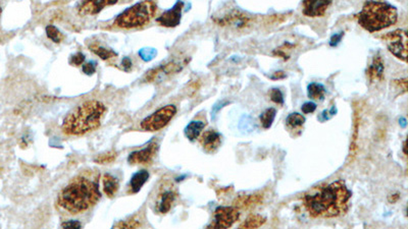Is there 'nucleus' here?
<instances>
[{"instance_id":"nucleus-1","label":"nucleus","mask_w":408,"mask_h":229,"mask_svg":"<svg viewBox=\"0 0 408 229\" xmlns=\"http://www.w3.org/2000/svg\"><path fill=\"white\" fill-rule=\"evenodd\" d=\"M352 192L344 180H336L317 191L306 194L303 205L312 218H336L350 209Z\"/></svg>"},{"instance_id":"nucleus-2","label":"nucleus","mask_w":408,"mask_h":229,"mask_svg":"<svg viewBox=\"0 0 408 229\" xmlns=\"http://www.w3.org/2000/svg\"><path fill=\"white\" fill-rule=\"evenodd\" d=\"M100 198L98 178L80 175L60 192L57 203L71 214H79L92 208Z\"/></svg>"},{"instance_id":"nucleus-3","label":"nucleus","mask_w":408,"mask_h":229,"mask_svg":"<svg viewBox=\"0 0 408 229\" xmlns=\"http://www.w3.org/2000/svg\"><path fill=\"white\" fill-rule=\"evenodd\" d=\"M106 112L103 103L90 100L70 112L62 122V130L69 135H83L97 129Z\"/></svg>"},{"instance_id":"nucleus-4","label":"nucleus","mask_w":408,"mask_h":229,"mask_svg":"<svg viewBox=\"0 0 408 229\" xmlns=\"http://www.w3.org/2000/svg\"><path fill=\"white\" fill-rule=\"evenodd\" d=\"M357 19L364 30L375 33L395 25L398 19V10L387 2L369 0L357 14Z\"/></svg>"},{"instance_id":"nucleus-5","label":"nucleus","mask_w":408,"mask_h":229,"mask_svg":"<svg viewBox=\"0 0 408 229\" xmlns=\"http://www.w3.org/2000/svg\"><path fill=\"white\" fill-rule=\"evenodd\" d=\"M156 8L153 0H143L118 15L115 25L122 29H133L145 26L154 16Z\"/></svg>"},{"instance_id":"nucleus-6","label":"nucleus","mask_w":408,"mask_h":229,"mask_svg":"<svg viewBox=\"0 0 408 229\" xmlns=\"http://www.w3.org/2000/svg\"><path fill=\"white\" fill-rule=\"evenodd\" d=\"M177 113L175 105H166L141 121V128L145 131H158L165 127Z\"/></svg>"},{"instance_id":"nucleus-7","label":"nucleus","mask_w":408,"mask_h":229,"mask_svg":"<svg viewBox=\"0 0 408 229\" xmlns=\"http://www.w3.org/2000/svg\"><path fill=\"white\" fill-rule=\"evenodd\" d=\"M388 50L403 62L407 61V33L405 30H395L382 36Z\"/></svg>"},{"instance_id":"nucleus-8","label":"nucleus","mask_w":408,"mask_h":229,"mask_svg":"<svg viewBox=\"0 0 408 229\" xmlns=\"http://www.w3.org/2000/svg\"><path fill=\"white\" fill-rule=\"evenodd\" d=\"M240 217L239 208L232 207H219L214 211L213 221L207 226L208 228H230Z\"/></svg>"},{"instance_id":"nucleus-9","label":"nucleus","mask_w":408,"mask_h":229,"mask_svg":"<svg viewBox=\"0 0 408 229\" xmlns=\"http://www.w3.org/2000/svg\"><path fill=\"white\" fill-rule=\"evenodd\" d=\"M158 151V145L156 143H150L144 149L135 151L128 157V162L134 164H148L152 161Z\"/></svg>"},{"instance_id":"nucleus-10","label":"nucleus","mask_w":408,"mask_h":229,"mask_svg":"<svg viewBox=\"0 0 408 229\" xmlns=\"http://www.w3.org/2000/svg\"><path fill=\"white\" fill-rule=\"evenodd\" d=\"M185 3L182 0H178L176 4L170 9L163 12L158 18L157 22L166 28H174L180 25L182 18V10Z\"/></svg>"},{"instance_id":"nucleus-11","label":"nucleus","mask_w":408,"mask_h":229,"mask_svg":"<svg viewBox=\"0 0 408 229\" xmlns=\"http://www.w3.org/2000/svg\"><path fill=\"white\" fill-rule=\"evenodd\" d=\"M119 0H83L79 6V13L82 16L94 15L99 13L104 7L116 4Z\"/></svg>"},{"instance_id":"nucleus-12","label":"nucleus","mask_w":408,"mask_h":229,"mask_svg":"<svg viewBox=\"0 0 408 229\" xmlns=\"http://www.w3.org/2000/svg\"><path fill=\"white\" fill-rule=\"evenodd\" d=\"M333 0H303V14L308 17L323 16Z\"/></svg>"},{"instance_id":"nucleus-13","label":"nucleus","mask_w":408,"mask_h":229,"mask_svg":"<svg viewBox=\"0 0 408 229\" xmlns=\"http://www.w3.org/2000/svg\"><path fill=\"white\" fill-rule=\"evenodd\" d=\"M200 144L206 153H214L221 147L222 135L214 129L206 130L200 137Z\"/></svg>"},{"instance_id":"nucleus-14","label":"nucleus","mask_w":408,"mask_h":229,"mask_svg":"<svg viewBox=\"0 0 408 229\" xmlns=\"http://www.w3.org/2000/svg\"><path fill=\"white\" fill-rule=\"evenodd\" d=\"M216 21L219 25H222V26H230L236 29H240V28L246 27L249 24L250 19L248 16H246L242 12L234 10L230 12L229 14H227L226 16L220 19H216Z\"/></svg>"},{"instance_id":"nucleus-15","label":"nucleus","mask_w":408,"mask_h":229,"mask_svg":"<svg viewBox=\"0 0 408 229\" xmlns=\"http://www.w3.org/2000/svg\"><path fill=\"white\" fill-rule=\"evenodd\" d=\"M177 199V194L173 190H166L163 191L157 198L156 201V211L161 214L167 213Z\"/></svg>"},{"instance_id":"nucleus-16","label":"nucleus","mask_w":408,"mask_h":229,"mask_svg":"<svg viewBox=\"0 0 408 229\" xmlns=\"http://www.w3.org/2000/svg\"><path fill=\"white\" fill-rule=\"evenodd\" d=\"M384 73H385V63L383 61V58L380 54H377L374 59L372 64L368 68V76L371 82H376V81H383L384 80Z\"/></svg>"},{"instance_id":"nucleus-17","label":"nucleus","mask_w":408,"mask_h":229,"mask_svg":"<svg viewBox=\"0 0 408 229\" xmlns=\"http://www.w3.org/2000/svg\"><path fill=\"white\" fill-rule=\"evenodd\" d=\"M285 122H286V126L288 127V129L294 132L297 131V135H299L300 133H301V128L305 123V117L302 115V114L294 112V113L289 114Z\"/></svg>"},{"instance_id":"nucleus-18","label":"nucleus","mask_w":408,"mask_h":229,"mask_svg":"<svg viewBox=\"0 0 408 229\" xmlns=\"http://www.w3.org/2000/svg\"><path fill=\"white\" fill-rule=\"evenodd\" d=\"M102 183H103V192H104V194L107 197H110V198L115 197V195L117 194V192L119 191V188H120L119 180L114 175H112L110 173H105L103 175V178H102Z\"/></svg>"},{"instance_id":"nucleus-19","label":"nucleus","mask_w":408,"mask_h":229,"mask_svg":"<svg viewBox=\"0 0 408 229\" xmlns=\"http://www.w3.org/2000/svg\"><path fill=\"white\" fill-rule=\"evenodd\" d=\"M264 201L263 195H250V196H242L234 201V206L239 209L241 208H248L252 207L255 205H260Z\"/></svg>"},{"instance_id":"nucleus-20","label":"nucleus","mask_w":408,"mask_h":229,"mask_svg":"<svg viewBox=\"0 0 408 229\" xmlns=\"http://www.w3.org/2000/svg\"><path fill=\"white\" fill-rule=\"evenodd\" d=\"M205 127V122L200 121V120H194V121H191L186 127H185V135L187 139L191 142H194L195 140H197L201 131L204 129Z\"/></svg>"},{"instance_id":"nucleus-21","label":"nucleus","mask_w":408,"mask_h":229,"mask_svg":"<svg viewBox=\"0 0 408 229\" xmlns=\"http://www.w3.org/2000/svg\"><path fill=\"white\" fill-rule=\"evenodd\" d=\"M149 179V172L146 170H140L136 172L130 181V191L132 194L138 193L142 187L147 182Z\"/></svg>"},{"instance_id":"nucleus-22","label":"nucleus","mask_w":408,"mask_h":229,"mask_svg":"<svg viewBox=\"0 0 408 229\" xmlns=\"http://www.w3.org/2000/svg\"><path fill=\"white\" fill-rule=\"evenodd\" d=\"M307 95L312 100H324L326 96V89L323 85L311 83L307 87Z\"/></svg>"},{"instance_id":"nucleus-23","label":"nucleus","mask_w":408,"mask_h":229,"mask_svg":"<svg viewBox=\"0 0 408 229\" xmlns=\"http://www.w3.org/2000/svg\"><path fill=\"white\" fill-rule=\"evenodd\" d=\"M266 221H267L266 217L259 215V214H253V215L248 216L246 220L242 224H240L239 228H246V229L259 228L263 226L266 223Z\"/></svg>"},{"instance_id":"nucleus-24","label":"nucleus","mask_w":408,"mask_h":229,"mask_svg":"<svg viewBox=\"0 0 408 229\" xmlns=\"http://www.w3.org/2000/svg\"><path fill=\"white\" fill-rule=\"evenodd\" d=\"M275 114H276V110L274 108H269L262 114L260 119H261V123L264 126V128L269 129L272 125Z\"/></svg>"},{"instance_id":"nucleus-25","label":"nucleus","mask_w":408,"mask_h":229,"mask_svg":"<svg viewBox=\"0 0 408 229\" xmlns=\"http://www.w3.org/2000/svg\"><path fill=\"white\" fill-rule=\"evenodd\" d=\"M90 50L92 52H94L97 56H99L103 60H107V59H110V58H112L114 56H117V53L115 51L100 47V46H97V45H91L90 46Z\"/></svg>"},{"instance_id":"nucleus-26","label":"nucleus","mask_w":408,"mask_h":229,"mask_svg":"<svg viewBox=\"0 0 408 229\" xmlns=\"http://www.w3.org/2000/svg\"><path fill=\"white\" fill-rule=\"evenodd\" d=\"M46 35L52 42H55V43H59L62 40L61 33L58 31L56 27L52 25H49L46 27Z\"/></svg>"},{"instance_id":"nucleus-27","label":"nucleus","mask_w":408,"mask_h":229,"mask_svg":"<svg viewBox=\"0 0 408 229\" xmlns=\"http://www.w3.org/2000/svg\"><path fill=\"white\" fill-rule=\"evenodd\" d=\"M116 157H117V153L114 152V151H111V152H107V153H104V154L99 155V156L95 159V161H96L97 163H99V164L111 163V162H113L114 160L116 159Z\"/></svg>"},{"instance_id":"nucleus-28","label":"nucleus","mask_w":408,"mask_h":229,"mask_svg":"<svg viewBox=\"0 0 408 229\" xmlns=\"http://www.w3.org/2000/svg\"><path fill=\"white\" fill-rule=\"evenodd\" d=\"M270 97L272 102L278 105L284 104V95L280 89H272L270 92Z\"/></svg>"},{"instance_id":"nucleus-29","label":"nucleus","mask_w":408,"mask_h":229,"mask_svg":"<svg viewBox=\"0 0 408 229\" xmlns=\"http://www.w3.org/2000/svg\"><path fill=\"white\" fill-rule=\"evenodd\" d=\"M156 50L155 49H151V48H143L139 51V55L141 56V58L145 61H149L151 60L155 57L156 55Z\"/></svg>"},{"instance_id":"nucleus-30","label":"nucleus","mask_w":408,"mask_h":229,"mask_svg":"<svg viewBox=\"0 0 408 229\" xmlns=\"http://www.w3.org/2000/svg\"><path fill=\"white\" fill-rule=\"evenodd\" d=\"M83 72H84V74L88 75V76H91V75L95 74V72H96V62L92 61V60L86 62L83 65Z\"/></svg>"},{"instance_id":"nucleus-31","label":"nucleus","mask_w":408,"mask_h":229,"mask_svg":"<svg viewBox=\"0 0 408 229\" xmlns=\"http://www.w3.org/2000/svg\"><path fill=\"white\" fill-rule=\"evenodd\" d=\"M336 113H337V108H336V106H333L330 110H325L323 113L320 114L319 120H320V121L329 120V119H331L334 115H336Z\"/></svg>"},{"instance_id":"nucleus-32","label":"nucleus","mask_w":408,"mask_h":229,"mask_svg":"<svg viewBox=\"0 0 408 229\" xmlns=\"http://www.w3.org/2000/svg\"><path fill=\"white\" fill-rule=\"evenodd\" d=\"M116 227H120V228H137V227H141V224L139 222H137V221L130 220V221L121 222Z\"/></svg>"},{"instance_id":"nucleus-33","label":"nucleus","mask_w":408,"mask_h":229,"mask_svg":"<svg viewBox=\"0 0 408 229\" xmlns=\"http://www.w3.org/2000/svg\"><path fill=\"white\" fill-rule=\"evenodd\" d=\"M84 61H85V55H84L83 53H81V52H79V53L73 55V56L71 57V59H70L71 64H73V65H75V66L81 65Z\"/></svg>"},{"instance_id":"nucleus-34","label":"nucleus","mask_w":408,"mask_h":229,"mask_svg":"<svg viewBox=\"0 0 408 229\" xmlns=\"http://www.w3.org/2000/svg\"><path fill=\"white\" fill-rule=\"evenodd\" d=\"M301 110L303 113L308 114V113H312L316 110V104L314 102H306L302 105Z\"/></svg>"},{"instance_id":"nucleus-35","label":"nucleus","mask_w":408,"mask_h":229,"mask_svg":"<svg viewBox=\"0 0 408 229\" xmlns=\"http://www.w3.org/2000/svg\"><path fill=\"white\" fill-rule=\"evenodd\" d=\"M343 36H344V32H341L339 34H335L332 36L331 41H330V45L332 46V47H335V46H337L341 42Z\"/></svg>"},{"instance_id":"nucleus-36","label":"nucleus","mask_w":408,"mask_h":229,"mask_svg":"<svg viewBox=\"0 0 408 229\" xmlns=\"http://www.w3.org/2000/svg\"><path fill=\"white\" fill-rule=\"evenodd\" d=\"M62 227L64 228H81V223L79 221L76 220H72V221H68V222H64L61 224Z\"/></svg>"},{"instance_id":"nucleus-37","label":"nucleus","mask_w":408,"mask_h":229,"mask_svg":"<svg viewBox=\"0 0 408 229\" xmlns=\"http://www.w3.org/2000/svg\"><path fill=\"white\" fill-rule=\"evenodd\" d=\"M230 102L229 101H221V102H219V103H217L216 105L213 106V108H212V115L214 116L216 115V113L217 112H219V110L221 109V108H223L224 106H226V105H228Z\"/></svg>"},{"instance_id":"nucleus-38","label":"nucleus","mask_w":408,"mask_h":229,"mask_svg":"<svg viewBox=\"0 0 408 229\" xmlns=\"http://www.w3.org/2000/svg\"><path fill=\"white\" fill-rule=\"evenodd\" d=\"M122 65L124 66V68H125V71H129L131 68V66H132V61H131V59L129 58V57H125L124 59H123V61H122Z\"/></svg>"},{"instance_id":"nucleus-39","label":"nucleus","mask_w":408,"mask_h":229,"mask_svg":"<svg viewBox=\"0 0 408 229\" xmlns=\"http://www.w3.org/2000/svg\"><path fill=\"white\" fill-rule=\"evenodd\" d=\"M395 82L398 84L399 87H402V90L405 93V92L407 91V79L405 78V79H401V80H398V81H395Z\"/></svg>"},{"instance_id":"nucleus-40","label":"nucleus","mask_w":408,"mask_h":229,"mask_svg":"<svg viewBox=\"0 0 408 229\" xmlns=\"http://www.w3.org/2000/svg\"><path fill=\"white\" fill-rule=\"evenodd\" d=\"M284 78H286V74L284 72H276L272 77V80H278V79H284Z\"/></svg>"},{"instance_id":"nucleus-41","label":"nucleus","mask_w":408,"mask_h":229,"mask_svg":"<svg viewBox=\"0 0 408 229\" xmlns=\"http://www.w3.org/2000/svg\"><path fill=\"white\" fill-rule=\"evenodd\" d=\"M398 199H399V195H393L392 197H389L388 200H389L390 203L393 204V203H396L398 201Z\"/></svg>"},{"instance_id":"nucleus-42","label":"nucleus","mask_w":408,"mask_h":229,"mask_svg":"<svg viewBox=\"0 0 408 229\" xmlns=\"http://www.w3.org/2000/svg\"><path fill=\"white\" fill-rule=\"evenodd\" d=\"M399 122L401 123V126H402V127H405V126H406V119H405V118H400Z\"/></svg>"},{"instance_id":"nucleus-43","label":"nucleus","mask_w":408,"mask_h":229,"mask_svg":"<svg viewBox=\"0 0 408 229\" xmlns=\"http://www.w3.org/2000/svg\"><path fill=\"white\" fill-rule=\"evenodd\" d=\"M403 153L404 155H406V142L403 143Z\"/></svg>"},{"instance_id":"nucleus-44","label":"nucleus","mask_w":408,"mask_h":229,"mask_svg":"<svg viewBox=\"0 0 408 229\" xmlns=\"http://www.w3.org/2000/svg\"><path fill=\"white\" fill-rule=\"evenodd\" d=\"M1 11H2V10H1V7H0V15H1Z\"/></svg>"}]
</instances>
